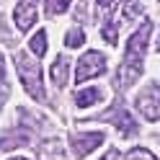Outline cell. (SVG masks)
<instances>
[{"label": "cell", "instance_id": "14", "mask_svg": "<svg viewBox=\"0 0 160 160\" xmlns=\"http://www.w3.org/2000/svg\"><path fill=\"white\" fill-rule=\"evenodd\" d=\"M44 5H47V13L49 16H57V13H65L67 11L70 0H44Z\"/></svg>", "mask_w": 160, "mask_h": 160}, {"label": "cell", "instance_id": "9", "mask_svg": "<svg viewBox=\"0 0 160 160\" xmlns=\"http://www.w3.org/2000/svg\"><path fill=\"white\" fill-rule=\"evenodd\" d=\"M103 101V91L101 88H80V91L75 93V103L80 108H88L91 103H98Z\"/></svg>", "mask_w": 160, "mask_h": 160}, {"label": "cell", "instance_id": "20", "mask_svg": "<svg viewBox=\"0 0 160 160\" xmlns=\"http://www.w3.org/2000/svg\"><path fill=\"white\" fill-rule=\"evenodd\" d=\"M13 160H23V158H13Z\"/></svg>", "mask_w": 160, "mask_h": 160}, {"label": "cell", "instance_id": "13", "mask_svg": "<svg viewBox=\"0 0 160 160\" xmlns=\"http://www.w3.org/2000/svg\"><path fill=\"white\" fill-rule=\"evenodd\" d=\"M85 42V34H83V28H72V31H70L67 36H65V47H70V49H75V47H80Z\"/></svg>", "mask_w": 160, "mask_h": 160}, {"label": "cell", "instance_id": "8", "mask_svg": "<svg viewBox=\"0 0 160 160\" xmlns=\"http://www.w3.org/2000/svg\"><path fill=\"white\" fill-rule=\"evenodd\" d=\"M39 160H65V147L59 139H47L39 147Z\"/></svg>", "mask_w": 160, "mask_h": 160}, {"label": "cell", "instance_id": "11", "mask_svg": "<svg viewBox=\"0 0 160 160\" xmlns=\"http://www.w3.org/2000/svg\"><path fill=\"white\" fill-rule=\"evenodd\" d=\"M67 70H70V59L67 57H57L52 65V83L62 88L67 83Z\"/></svg>", "mask_w": 160, "mask_h": 160}, {"label": "cell", "instance_id": "21", "mask_svg": "<svg viewBox=\"0 0 160 160\" xmlns=\"http://www.w3.org/2000/svg\"><path fill=\"white\" fill-rule=\"evenodd\" d=\"M158 47H160V39H158Z\"/></svg>", "mask_w": 160, "mask_h": 160}, {"label": "cell", "instance_id": "4", "mask_svg": "<svg viewBox=\"0 0 160 160\" xmlns=\"http://www.w3.org/2000/svg\"><path fill=\"white\" fill-rule=\"evenodd\" d=\"M106 72V57L101 52H85L83 57L78 59V67H75V80L83 83L88 78H96V75H103Z\"/></svg>", "mask_w": 160, "mask_h": 160}, {"label": "cell", "instance_id": "10", "mask_svg": "<svg viewBox=\"0 0 160 160\" xmlns=\"http://www.w3.org/2000/svg\"><path fill=\"white\" fill-rule=\"evenodd\" d=\"M145 13V0H127L122 5V23H132Z\"/></svg>", "mask_w": 160, "mask_h": 160}, {"label": "cell", "instance_id": "2", "mask_svg": "<svg viewBox=\"0 0 160 160\" xmlns=\"http://www.w3.org/2000/svg\"><path fill=\"white\" fill-rule=\"evenodd\" d=\"M13 62H16V72L21 78V83L26 88V93L36 98V101H44V85H42V65L31 59L26 52H16L13 54Z\"/></svg>", "mask_w": 160, "mask_h": 160}, {"label": "cell", "instance_id": "12", "mask_svg": "<svg viewBox=\"0 0 160 160\" xmlns=\"http://www.w3.org/2000/svg\"><path fill=\"white\" fill-rule=\"evenodd\" d=\"M31 52H34L39 59L47 54V31H39V34L31 39Z\"/></svg>", "mask_w": 160, "mask_h": 160}, {"label": "cell", "instance_id": "5", "mask_svg": "<svg viewBox=\"0 0 160 160\" xmlns=\"http://www.w3.org/2000/svg\"><path fill=\"white\" fill-rule=\"evenodd\" d=\"M101 142H103V132H75V134H70V145H72V152L78 158L91 155Z\"/></svg>", "mask_w": 160, "mask_h": 160}, {"label": "cell", "instance_id": "7", "mask_svg": "<svg viewBox=\"0 0 160 160\" xmlns=\"http://www.w3.org/2000/svg\"><path fill=\"white\" fill-rule=\"evenodd\" d=\"M103 122H114V127L122 132L124 137H132V134H137V122L132 119V114L127 111V108L119 103V106H114V111H108V114H103Z\"/></svg>", "mask_w": 160, "mask_h": 160}, {"label": "cell", "instance_id": "17", "mask_svg": "<svg viewBox=\"0 0 160 160\" xmlns=\"http://www.w3.org/2000/svg\"><path fill=\"white\" fill-rule=\"evenodd\" d=\"M101 160H122V155H119V150H108Z\"/></svg>", "mask_w": 160, "mask_h": 160}, {"label": "cell", "instance_id": "18", "mask_svg": "<svg viewBox=\"0 0 160 160\" xmlns=\"http://www.w3.org/2000/svg\"><path fill=\"white\" fill-rule=\"evenodd\" d=\"M5 80V67H3V57H0V83Z\"/></svg>", "mask_w": 160, "mask_h": 160}, {"label": "cell", "instance_id": "15", "mask_svg": "<svg viewBox=\"0 0 160 160\" xmlns=\"http://www.w3.org/2000/svg\"><path fill=\"white\" fill-rule=\"evenodd\" d=\"M127 160H158L150 150H145V147H134V150H129L127 152Z\"/></svg>", "mask_w": 160, "mask_h": 160}, {"label": "cell", "instance_id": "16", "mask_svg": "<svg viewBox=\"0 0 160 160\" xmlns=\"http://www.w3.org/2000/svg\"><path fill=\"white\" fill-rule=\"evenodd\" d=\"M116 3L119 0H98V16H103V18H108L114 13V8H116Z\"/></svg>", "mask_w": 160, "mask_h": 160}, {"label": "cell", "instance_id": "3", "mask_svg": "<svg viewBox=\"0 0 160 160\" xmlns=\"http://www.w3.org/2000/svg\"><path fill=\"white\" fill-rule=\"evenodd\" d=\"M134 103H137V111L147 122H158L160 119V83H150L147 88H142Z\"/></svg>", "mask_w": 160, "mask_h": 160}, {"label": "cell", "instance_id": "6", "mask_svg": "<svg viewBox=\"0 0 160 160\" xmlns=\"http://www.w3.org/2000/svg\"><path fill=\"white\" fill-rule=\"evenodd\" d=\"M36 16H39V0H21L16 5V28L18 31H28L34 23H36Z\"/></svg>", "mask_w": 160, "mask_h": 160}, {"label": "cell", "instance_id": "1", "mask_svg": "<svg viewBox=\"0 0 160 160\" xmlns=\"http://www.w3.org/2000/svg\"><path fill=\"white\" fill-rule=\"evenodd\" d=\"M150 31H152V26H150V21H145L132 34V39L127 42V52H124V59H122V67H119V83L124 88H129L139 75H142V62H145Z\"/></svg>", "mask_w": 160, "mask_h": 160}, {"label": "cell", "instance_id": "19", "mask_svg": "<svg viewBox=\"0 0 160 160\" xmlns=\"http://www.w3.org/2000/svg\"><path fill=\"white\" fill-rule=\"evenodd\" d=\"M3 101H5V93H0V106H3Z\"/></svg>", "mask_w": 160, "mask_h": 160}]
</instances>
